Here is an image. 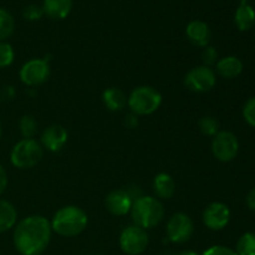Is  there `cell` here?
Wrapping results in <instances>:
<instances>
[{
    "instance_id": "cell-3",
    "label": "cell",
    "mask_w": 255,
    "mask_h": 255,
    "mask_svg": "<svg viewBox=\"0 0 255 255\" xmlns=\"http://www.w3.org/2000/svg\"><path fill=\"white\" fill-rule=\"evenodd\" d=\"M132 222L134 226L143 229H151L158 226L164 218L163 204L156 197L142 196L136 199L131 208Z\"/></svg>"
},
{
    "instance_id": "cell-14",
    "label": "cell",
    "mask_w": 255,
    "mask_h": 255,
    "mask_svg": "<svg viewBox=\"0 0 255 255\" xmlns=\"http://www.w3.org/2000/svg\"><path fill=\"white\" fill-rule=\"evenodd\" d=\"M186 34L189 41L199 47H206L211 41L212 32L208 24L202 20H192L186 27Z\"/></svg>"
},
{
    "instance_id": "cell-21",
    "label": "cell",
    "mask_w": 255,
    "mask_h": 255,
    "mask_svg": "<svg viewBox=\"0 0 255 255\" xmlns=\"http://www.w3.org/2000/svg\"><path fill=\"white\" fill-rule=\"evenodd\" d=\"M15 29V20L10 11L4 7H0V41H5L11 36Z\"/></svg>"
},
{
    "instance_id": "cell-18",
    "label": "cell",
    "mask_w": 255,
    "mask_h": 255,
    "mask_svg": "<svg viewBox=\"0 0 255 255\" xmlns=\"http://www.w3.org/2000/svg\"><path fill=\"white\" fill-rule=\"evenodd\" d=\"M102 102L110 111H121L127 106V96L117 87L106 89L102 94Z\"/></svg>"
},
{
    "instance_id": "cell-6",
    "label": "cell",
    "mask_w": 255,
    "mask_h": 255,
    "mask_svg": "<svg viewBox=\"0 0 255 255\" xmlns=\"http://www.w3.org/2000/svg\"><path fill=\"white\" fill-rule=\"evenodd\" d=\"M149 237L146 229L138 226L126 227L120 234V247L127 255H139L147 249Z\"/></svg>"
},
{
    "instance_id": "cell-36",
    "label": "cell",
    "mask_w": 255,
    "mask_h": 255,
    "mask_svg": "<svg viewBox=\"0 0 255 255\" xmlns=\"http://www.w3.org/2000/svg\"><path fill=\"white\" fill-rule=\"evenodd\" d=\"M0 138H1V124H0Z\"/></svg>"
},
{
    "instance_id": "cell-7",
    "label": "cell",
    "mask_w": 255,
    "mask_h": 255,
    "mask_svg": "<svg viewBox=\"0 0 255 255\" xmlns=\"http://www.w3.org/2000/svg\"><path fill=\"white\" fill-rule=\"evenodd\" d=\"M217 75L212 67L201 65L189 70L184 76V85L191 91L197 94L208 92L216 86Z\"/></svg>"
},
{
    "instance_id": "cell-15",
    "label": "cell",
    "mask_w": 255,
    "mask_h": 255,
    "mask_svg": "<svg viewBox=\"0 0 255 255\" xmlns=\"http://www.w3.org/2000/svg\"><path fill=\"white\" fill-rule=\"evenodd\" d=\"M153 192L156 198L159 201L171 199L176 193V182L173 177L164 172L157 174L153 178Z\"/></svg>"
},
{
    "instance_id": "cell-4",
    "label": "cell",
    "mask_w": 255,
    "mask_h": 255,
    "mask_svg": "<svg viewBox=\"0 0 255 255\" xmlns=\"http://www.w3.org/2000/svg\"><path fill=\"white\" fill-rule=\"evenodd\" d=\"M162 104V95L152 86H138L127 97V105L132 114L148 116L156 112Z\"/></svg>"
},
{
    "instance_id": "cell-17",
    "label": "cell",
    "mask_w": 255,
    "mask_h": 255,
    "mask_svg": "<svg viewBox=\"0 0 255 255\" xmlns=\"http://www.w3.org/2000/svg\"><path fill=\"white\" fill-rule=\"evenodd\" d=\"M216 71L224 79H236L243 71V62L237 56H226L218 60L216 64Z\"/></svg>"
},
{
    "instance_id": "cell-20",
    "label": "cell",
    "mask_w": 255,
    "mask_h": 255,
    "mask_svg": "<svg viewBox=\"0 0 255 255\" xmlns=\"http://www.w3.org/2000/svg\"><path fill=\"white\" fill-rule=\"evenodd\" d=\"M234 22L241 31L252 29L255 24V10L248 2H241L234 15Z\"/></svg>"
},
{
    "instance_id": "cell-28",
    "label": "cell",
    "mask_w": 255,
    "mask_h": 255,
    "mask_svg": "<svg viewBox=\"0 0 255 255\" xmlns=\"http://www.w3.org/2000/svg\"><path fill=\"white\" fill-rule=\"evenodd\" d=\"M243 116L251 126L255 127V97H252L246 102L243 109Z\"/></svg>"
},
{
    "instance_id": "cell-30",
    "label": "cell",
    "mask_w": 255,
    "mask_h": 255,
    "mask_svg": "<svg viewBox=\"0 0 255 255\" xmlns=\"http://www.w3.org/2000/svg\"><path fill=\"white\" fill-rule=\"evenodd\" d=\"M15 89L11 85H5L0 89V102H9L15 97Z\"/></svg>"
},
{
    "instance_id": "cell-12",
    "label": "cell",
    "mask_w": 255,
    "mask_h": 255,
    "mask_svg": "<svg viewBox=\"0 0 255 255\" xmlns=\"http://www.w3.org/2000/svg\"><path fill=\"white\" fill-rule=\"evenodd\" d=\"M67 138H69V133L65 127H62L61 125H51V126L46 127L41 133L40 143H41L42 148L47 149V151L59 152L67 143Z\"/></svg>"
},
{
    "instance_id": "cell-26",
    "label": "cell",
    "mask_w": 255,
    "mask_h": 255,
    "mask_svg": "<svg viewBox=\"0 0 255 255\" xmlns=\"http://www.w3.org/2000/svg\"><path fill=\"white\" fill-rule=\"evenodd\" d=\"M22 15H24L25 19L29 20V21H36V20L41 19L45 14L44 10H42V6H39V5L36 4H30L24 7Z\"/></svg>"
},
{
    "instance_id": "cell-19",
    "label": "cell",
    "mask_w": 255,
    "mask_h": 255,
    "mask_svg": "<svg viewBox=\"0 0 255 255\" xmlns=\"http://www.w3.org/2000/svg\"><path fill=\"white\" fill-rule=\"evenodd\" d=\"M17 223V212L14 204L0 198V233L10 231Z\"/></svg>"
},
{
    "instance_id": "cell-35",
    "label": "cell",
    "mask_w": 255,
    "mask_h": 255,
    "mask_svg": "<svg viewBox=\"0 0 255 255\" xmlns=\"http://www.w3.org/2000/svg\"><path fill=\"white\" fill-rule=\"evenodd\" d=\"M176 255H198L196 252H192V251H186V252H181V253L176 254Z\"/></svg>"
},
{
    "instance_id": "cell-25",
    "label": "cell",
    "mask_w": 255,
    "mask_h": 255,
    "mask_svg": "<svg viewBox=\"0 0 255 255\" xmlns=\"http://www.w3.org/2000/svg\"><path fill=\"white\" fill-rule=\"evenodd\" d=\"M15 52L11 45L6 41H0V69L10 66L14 62Z\"/></svg>"
},
{
    "instance_id": "cell-34",
    "label": "cell",
    "mask_w": 255,
    "mask_h": 255,
    "mask_svg": "<svg viewBox=\"0 0 255 255\" xmlns=\"http://www.w3.org/2000/svg\"><path fill=\"white\" fill-rule=\"evenodd\" d=\"M247 206H248L252 211H255V188L252 189L248 193V196H247Z\"/></svg>"
},
{
    "instance_id": "cell-8",
    "label": "cell",
    "mask_w": 255,
    "mask_h": 255,
    "mask_svg": "<svg viewBox=\"0 0 255 255\" xmlns=\"http://www.w3.org/2000/svg\"><path fill=\"white\" fill-rule=\"evenodd\" d=\"M194 232V224L191 217L186 213L173 214L167 222L166 234L169 242L176 244L187 243L192 238Z\"/></svg>"
},
{
    "instance_id": "cell-5",
    "label": "cell",
    "mask_w": 255,
    "mask_h": 255,
    "mask_svg": "<svg viewBox=\"0 0 255 255\" xmlns=\"http://www.w3.org/2000/svg\"><path fill=\"white\" fill-rule=\"evenodd\" d=\"M44 157L41 143L34 138L20 139L10 152V162L19 169L34 168Z\"/></svg>"
},
{
    "instance_id": "cell-13",
    "label": "cell",
    "mask_w": 255,
    "mask_h": 255,
    "mask_svg": "<svg viewBox=\"0 0 255 255\" xmlns=\"http://www.w3.org/2000/svg\"><path fill=\"white\" fill-rule=\"evenodd\" d=\"M105 204H106L107 211L111 214L117 217H124L131 212L133 201L128 196L126 189H115L107 194Z\"/></svg>"
},
{
    "instance_id": "cell-23",
    "label": "cell",
    "mask_w": 255,
    "mask_h": 255,
    "mask_svg": "<svg viewBox=\"0 0 255 255\" xmlns=\"http://www.w3.org/2000/svg\"><path fill=\"white\" fill-rule=\"evenodd\" d=\"M238 255H255V233H246L239 238L237 243Z\"/></svg>"
},
{
    "instance_id": "cell-27",
    "label": "cell",
    "mask_w": 255,
    "mask_h": 255,
    "mask_svg": "<svg viewBox=\"0 0 255 255\" xmlns=\"http://www.w3.org/2000/svg\"><path fill=\"white\" fill-rule=\"evenodd\" d=\"M202 61H203V65L209 67L212 65L217 64L218 62V51L216 50V47L209 46V45L203 47V51H202Z\"/></svg>"
},
{
    "instance_id": "cell-32",
    "label": "cell",
    "mask_w": 255,
    "mask_h": 255,
    "mask_svg": "<svg viewBox=\"0 0 255 255\" xmlns=\"http://www.w3.org/2000/svg\"><path fill=\"white\" fill-rule=\"evenodd\" d=\"M126 192L128 193V196L131 197L132 201H136V199L141 198L142 196H143V192H142L141 187L137 186V184H131V186H128L126 188Z\"/></svg>"
},
{
    "instance_id": "cell-16",
    "label": "cell",
    "mask_w": 255,
    "mask_h": 255,
    "mask_svg": "<svg viewBox=\"0 0 255 255\" xmlns=\"http://www.w3.org/2000/svg\"><path fill=\"white\" fill-rule=\"evenodd\" d=\"M72 0H44L42 10L50 19L62 20L71 12Z\"/></svg>"
},
{
    "instance_id": "cell-33",
    "label": "cell",
    "mask_w": 255,
    "mask_h": 255,
    "mask_svg": "<svg viewBox=\"0 0 255 255\" xmlns=\"http://www.w3.org/2000/svg\"><path fill=\"white\" fill-rule=\"evenodd\" d=\"M7 187V173L5 171V168L2 167V164L0 163V197L4 193L5 189Z\"/></svg>"
},
{
    "instance_id": "cell-2",
    "label": "cell",
    "mask_w": 255,
    "mask_h": 255,
    "mask_svg": "<svg viewBox=\"0 0 255 255\" xmlns=\"http://www.w3.org/2000/svg\"><path fill=\"white\" fill-rule=\"evenodd\" d=\"M89 218L84 209L77 206H65L60 208L52 217V232L65 238H72L86 229Z\"/></svg>"
},
{
    "instance_id": "cell-31",
    "label": "cell",
    "mask_w": 255,
    "mask_h": 255,
    "mask_svg": "<svg viewBox=\"0 0 255 255\" xmlns=\"http://www.w3.org/2000/svg\"><path fill=\"white\" fill-rule=\"evenodd\" d=\"M138 124H139V120H138V116H137V115L132 114L131 112V114H128L125 116L124 125L127 127V128H131V129L136 128V127L138 126Z\"/></svg>"
},
{
    "instance_id": "cell-29",
    "label": "cell",
    "mask_w": 255,
    "mask_h": 255,
    "mask_svg": "<svg viewBox=\"0 0 255 255\" xmlns=\"http://www.w3.org/2000/svg\"><path fill=\"white\" fill-rule=\"evenodd\" d=\"M202 255H238L236 251L223 246H213L207 249Z\"/></svg>"
},
{
    "instance_id": "cell-11",
    "label": "cell",
    "mask_w": 255,
    "mask_h": 255,
    "mask_svg": "<svg viewBox=\"0 0 255 255\" xmlns=\"http://www.w3.org/2000/svg\"><path fill=\"white\" fill-rule=\"evenodd\" d=\"M203 223L211 231H222L231 221V211L228 206L222 202H213L203 211Z\"/></svg>"
},
{
    "instance_id": "cell-1",
    "label": "cell",
    "mask_w": 255,
    "mask_h": 255,
    "mask_svg": "<svg viewBox=\"0 0 255 255\" xmlns=\"http://www.w3.org/2000/svg\"><path fill=\"white\" fill-rule=\"evenodd\" d=\"M51 224L42 216H29L14 227L12 242L21 255H41L51 241Z\"/></svg>"
},
{
    "instance_id": "cell-22",
    "label": "cell",
    "mask_w": 255,
    "mask_h": 255,
    "mask_svg": "<svg viewBox=\"0 0 255 255\" xmlns=\"http://www.w3.org/2000/svg\"><path fill=\"white\" fill-rule=\"evenodd\" d=\"M19 129L22 138H34L37 133V121L31 115H24L19 121Z\"/></svg>"
},
{
    "instance_id": "cell-10",
    "label": "cell",
    "mask_w": 255,
    "mask_h": 255,
    "mask_svg": "<svg viewBox=\"0 0 255 255\" xmlns=\"http://www.w3.org/2000/svg\"><path fill=\"white\" fill-rule=\"evenodd\" d=\"M239 142L236 134L229 131H219L212 139V153L218 161L231 162L237 157Z\"/></svg>"
},
{
    "instance_id": "cell-24",
    "label": "cell",
    "mask_w": 255,
    "mask_h": 255,
    "mask_svg": "<svg viewBox=\"0 0 255 255\" xmlns=\"http://www.w3.org/2000/svg\"><path fill=\"white\" fill-rule=\"evenodd\" d=\"M199 131L206 136L214 137L219 132V122L213 116H204L198 122Z\"/></svg>"
},
{
    "instance_id": "cell-9",
    "label": "cell",
    "mask_w": 255,
    "mask_h": 255,
    "mask_svg": "<svg viewBox=\"0 0 255 255\" xmlns=\"http://www.w3.org/2000/svg\"><path fill=\"white\" fill-rule=\"evenodd\" d=\"M20 80L29 87L40 86L49 80L50 65L47 59H31L25 62L19 72Z\"/></svg>"
}]
</instances>
